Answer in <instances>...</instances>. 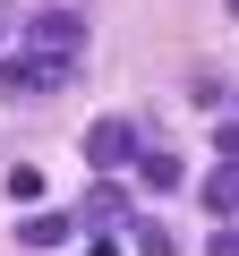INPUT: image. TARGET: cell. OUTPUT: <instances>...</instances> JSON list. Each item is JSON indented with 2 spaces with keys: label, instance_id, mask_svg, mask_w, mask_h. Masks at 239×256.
<instances>
[{
  "label": "cell",
  "instance_id": "cell-1",
  "mask_svg": "<svg viewBox=\"0 0 239 256\" xmlns=\"http://www.w3.org/2000/svg\"><path fill=\"white\" fill-rule=\"evenodd\" d=\"M68 68H77V60H52V52L0 60V94H9V102H43V94H60V86H68Z\"/></svg>",
  "mask_w": 239,
  "mask_h": 256
},
{
  "label": "cell",
  "instance_id": "cell-2",
  "mask_svg": "<svg viewBox=\"0 0 239 256\" xmlns=\"http://www.w3.org/2000/svg\"><path fill=\"white\" fill-rule=\"evenodd\" d=\"M26 52L86 60V18H77V9H43V18H26Z\"/></svg>",
  "mask_w": 239,
  "mask_h": 256
},
{
  "label": "cell",
  "instance_id": "cell-3",
  "mask_svg": "<svg viewBox=\"0 0 239 256\" xmlns=\"http://www.w3.org/2000/svg\"><path fill=\"white\" fill-rule=\"evenodd\" d=\"M86 162H94V171H128V162H137V120H120V111L94 120V128H86Z\"/></svg>",
  "mask_w": 239,
  "mask_h": 256
},
{
  "label": "cell",
  "instance_id": "cell-4",
  "mask_svg": "<svg viewBox=\"0 0 239 256\" xmlns=\"http://www.w3.org/2000/svg\"><path fill=\"white\" fill-rule=\"evenodd\" d=\"M77 222H102V230H128V196H120V188L102 180V188H86V205H77Z\"/></svg>",
  "mask_w": 239,
  "mask_h": 256
},
{
  "label": "cell",
  "instance_id": "cell-5",
  "mask_svg": "<svg viewBox=\"0 0 239 256\" xmlns=\"http://www.w3.org/2000/svg\"><path fill=\"white\" fill-rule=\"evenodd\" d=\"M205 205H214V214H239V154H222V162L205 171Z\"/></svg>",
  "mask_w": 239,
  "mask_h": 256
},
{
  "label": "cell",
  "instance_id": "cell-6",
  "mask_svg": "<svg viewBox=\"0 0 239 256\" xmlns=\"http://www.w3.org/2000/svg\"><path fill=\"white\" fill-rule=\"evenodd\" d=\"M68 230H77V214H26V222H18V239H26V248H60Z\"/></svg>",
  "mask_w": 239,
  "mask_h": 256
},
{
  "label": "cell",
  "instance_id": "cell-7",
  "mask_svg": "<svg viewBox=\"0 0 239 256\" xmlns=\"http://www.w3.org/2000/svg\"><path fill=\"white\" fill-rule=\"evenodd\" d=\"M128 230H137V256H180V239H171L162 222H137V214H128Z\"/></svg>",
  "mask_w": 239,
  "mask_h": 256
},
{
  "label": "cell",
  "instance_id": "cell-8",
  "mask_svg": "<svg viewBox=\"0 0 239 256\" xmlns=\"http://www.w3.org/2000/svg\"><path fill=\"white\" fill-rule=\"evenodd\" d=\"M180 180H188L180 154H146V188H180Z\"/></svg>",
  "mask_w": 239,
  "mask_h": 256
},
{
  "label": "cell",
  "instance_id": "cell-9",
  "mask_svg": "<svg viewBox=\"0 0 239 256\" xmlns=\"http://www.w3.org/2000/svg\"><path fill=\"white\" fill-rule=\"evenodd\" d=\"M9 196H18V205H34V196H43V171H26V162H18V171H9Z\"/></svg>",
  "mask_w": 239,
  "mask_h": 256
},
{
  "label": "cell",
  "instance_id": "cell-10",
  "mask_svg": "<svg viewBox=\"0 0 239 256\" xmlns=\"http://www.w3.org/2000/svg\"><path fill=\"white\" fill-rule=\"evenodd\" d=\"M214 146H222V154H239V111H222V120H214Z\"/></svg>",
  "mask_w": 239,
  "mask_h": 256
},
{
  "label": "cell",
  "instance_id": "cell-11",
  "mask_svg": "<svg viewBox=\"0 0 239 256\" xmlns=\"http://www.w3.org/2000/svg\"><path fill=\"white\" fill-rule=\"evenodd\" d=\"M205 256H239V230H214V239H205Z\"/></svg>",
  "mask_w": 239,
  "mask_h": 256
},
{
  "label": "cell",
  "instance_id": "cell-12",
  "mask_svg": "<svg viewBox=\"0 0 239 256\" xmlns=\"http://www.w3.org/2000/svg\"><path fill=\"white\" fill-rule=\"evenodd\" d=\"M222 9H230V18H239V0H222Z\"/></svg>",
  "mask_w": 239,
  "mask_h": 256
}]
</instances>
